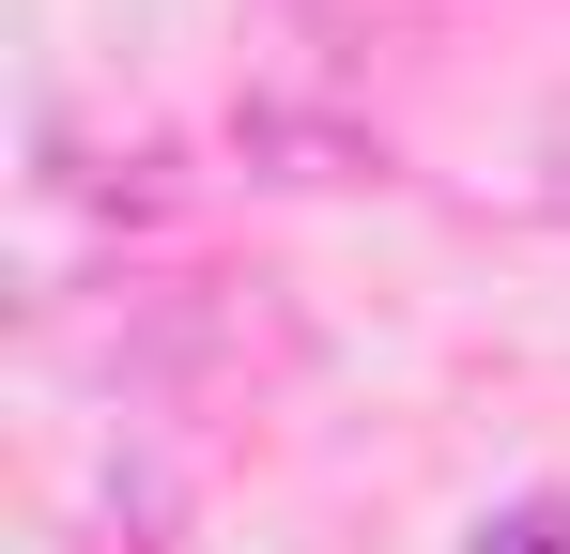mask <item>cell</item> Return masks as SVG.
Instances as JSON below:
<instances>
[{
	"label": "cell",
	"instance_id": "obj_2",
	"mask_svg": "<svg viewBox=\"0 0 570 554\" xmlns=\"http://www.w3.org/2000/svg\"><path fill=\"white\" fill-rule=\"evenodd\" d=\"M478 554H570V508H509V524H493Z\"/></svg>",
	"mask_w": 570,
	"mask_h": 554
},
{
	"label": "cell",
	"instance_id": "obj_1",
	"mask_svg": "<svg viewBox=\"0 0 570 554\" xmlns=\"http://www.w3.org/2000/svg\"><path fill=\"white\" fill-rule=\"evenodd\" d=\"M232 139H247V155H293V185H340V170H371V155H355L340 123H293V108H247Z\"/></svg>",
	"mask_w": 570,
	"mask_h": 554
}]
</instances>
